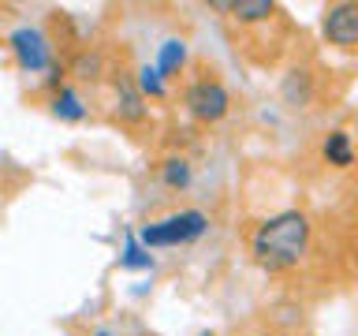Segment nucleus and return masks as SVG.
Instances as JSON below:
<instances>
[{
	"instance_id": "nucleus-9",
	"label": "nucleus",
	"mask_w": 358,
	"mask_h": 336,
	"mask_svg": "<svg viewBox=\"0 0 358 336\" xmlns=\"http://www.w3.org/2000/svg\"><path fill=\"white\" fill-rule=\"evenodd\" d=\"M183 64H187V41L168 38L161 49H157V71H161L164 78H168V75H176Z\"/></svg>"
},
{
	"instance_id": "nucleus-7",
	"label": "nucleus",
	"mask_w": 358,
	"mask_h": 336,
	"mask_svg": "<svg viewBox=\"0 0 358 336\" xmlns=\"http://www.w3.org/2000/svg\"><path fill=\"white\" fill-rule=\"evenodd\" d=\"M321 157L329 161L332 168H351L355 164V146H351V134H347L343 127H336L324 134L321 142Z\"/></svg>"
},
{
	"instance_id": "nucleus-12",
	"label": "nucleus",
	"mask_w": 358,
	"mask_h": 336,
	"mask_svg": "<svg viewBox=\"0 0 358 336\" xmlns=\"http://www.w3.org/2000/svg\"><path fill=\"white\" fill-rule=\"evenodd\" d=\"M134 83H138L142 97H164L168 94V83H164V75L157 71V64H142L138 75H134Z\"/></svg>"
},
{
	"instance_id": "nucleus-15",
	"label": "nucleus",
	"mask_w": 358,
	"mask_h": 336,
	"mask_svg": "<svg viewBox=\"0 0 358 336\" xmlns=\"http://www.w3.org/2000/svg\"><path fill=\"white\" fill-rule=\"evenodd\" d=\"M94 336H112V332H108V329H97V332H94Z\"/></svg>"
},
{
	"instance_id": "nucleus-10",
	"label": "nucleus",
	"mask_w": 358,
	"mask_h": 336,
	"mask_svg": "<svg viewBox=\"0 0 358 336\" xmlns=\"http://www.w3.org/2000/svg\"><path fill=\"white\" fill-rule=\"evenodd\" d=\"M228 11H231V19H239V22H262L268 15H276V4L273 0H231Z\"/></svg>"
},
{
	"instance_id": "nucleus-8",
	"label": "nucleus",
	"mask_w": 358,
	"mask_h": 336,
	"mask_svg": "<svg viewBox=\"0 0 358 336\" xmlns=\"http://www.w3.org/2000/svg\"><path fill=\"white\" fill-rule=\"evenodd\" d=\"M52 116H56V120H64V123H83V120H86L83 97H78L71 86L56 90V94H52Z\"/></svg>"
},
{
	"instance_id": "nucleus-5",
	"label": "nucleus",
	"mask_w": 358,
	"mask_h": 336,
	"mask_svg": "<svg viewBox=\"0 0 358 336\" xmlns=\"http://www.w3.org/2000/svg\"><path fill=\"white\" fill-rule=\"evenodd\" d=\"M321 34L336 49H358V0H340L324 8Z\"/></svg>"
},
{
	"instance_id": "nucleus-3",
	"label": "nucleus",
	"mask_w": 358,
	"mask_h": 336,
	"mask_svg": "<svg viewBox=\"0 0 358 336\" xmlns=\"http://www.w3.org/2000/svg\"><path fill=\"white\" fill-rule=\"evenodd\" d=\"M183 105H187V112H190L194 120H201V123H217V120L228 116L231 94L224 90V83H217V78H198V83L187 86Z\"/></svg>"
},
{
	"instance_id": "nucleus-2",
	"label": "nucleus",
	"mask_w": 358,
	"mask_h": 336,
	"mask_svg": "<svg viewBox=\"0 0 358 336\" xmlns=\"http://www.w3.org/2000/svg\"><path fill=\"white\" fill-rule=\"evenodd\" d=\"M206 232H209L206 213L201 209H179V213H168V217L145 224L138 232V243L145 251H153V246H187V243H198Z\"/></svg>"
},
{
	"instance_id": "nucleus-1",
	"label": "nucleus",
	"mask_w": 358,
	"mask_h": 336,
	"mask_svg": "<svg viewBox=\"0 0 358 336\" xmlns=\"http://www.w3.org/2000/svg\"><path fill=\"white\" fill-rule=\"evenodd\" d=\"M306 251H310V217L299 209H284L276 217L262 220L250 239V254L265 273L295 269L306 258Z\"/></svg>"
},
{
	"instance_id": "nucleus-16",
	"label": "nucleus",
	"mask_w": 358,
	"mask_h": 336,
	"mask_svg": "<svg viewBox=\"0 0 358 336\" xmlns=\"http://www.w3.org/2000/svg\"><path fill=\"white\" fill-rule=\"evenodd\" d=\"M201 336H209V332H201Z\"/></svg>"
},
{
	"instance_id": "nucleus-11",
	"label": "nucleus",
	"mask_w": 358,
	"mask_h": 336,
	"mask_svg": "<svg viewBox=\"0 0 358 336\" xmlns=\"http://www.w3.org/2000/svg\"><path fill=\"white\" fill-rule=\"evenodd\" d=\"M190 179H194V172H190V161H187V157H168V161L161 164V183H164V187L187 190Z\"/></svg>"
},
{
	"instance_id": "nucleus-4",
	"label": "nucleus",
	"mask_w": 358,
	"mask_h": 336,
	"mask_svg": "<svg viewBox=\"0 0 358 336\" xmlns=\"http://www.w3.org/2000/svg\"><path fill=\"white\" fill-rule=\"evenodd\" d=\"M8 49H11V56H15V64L22 71H45V67H52V41L45 38V30H38V27L11 30Z\"/></svg>"
},
{
	"instance_id": "nucleus-13",
	"label": "nucleus",
	"mask_w": 358,
	"mask_h": 336,
	"mask_svg": "<svg viewBox=\"0 0 358 336\" xmlns=\"http://www.w3.org/2000/svg\"><path fill=\"white\" fill-rule=\"evenodd\" d=\"M120 265L123 269H153L157 262L150 254H145V246L138 243V235L127 232V243H123V258H120Z\"/></svg>"
},
{
	"instance_id": "nucleus-14",
	"label": "nucleus",
	"mask_w": 358,
	"mask_h": 336,
	"mask_svg": "<svg viewBox=\"0 0 358 336\" xmlns=\"http://www.w3.org/2000/svg\"><path fill=\"white\" fill-rule=\"evenodd\" d=\"M310 94H313L310 75H306V71H291V75H287V83H284V97H287L295 108H302V105L310 101Z\"/></svg>"
},
{
	"instance_id": "nucleus-6",
	"label": "nucleus",
	"mask_w": 358,
	"mask_h": 336,
	"mask_svg": "<svg viewBox=\"0 0 358 336\" xmlns=\"http://www.w3.org/2000/svg\"><path fill=\"white\" fill-rule=\"evenodd\" d=\"M116 116L123 123H142L150 116V105H145V97H142L134 78H120L116 83Z\"/></svg>"
}]
</instances>
